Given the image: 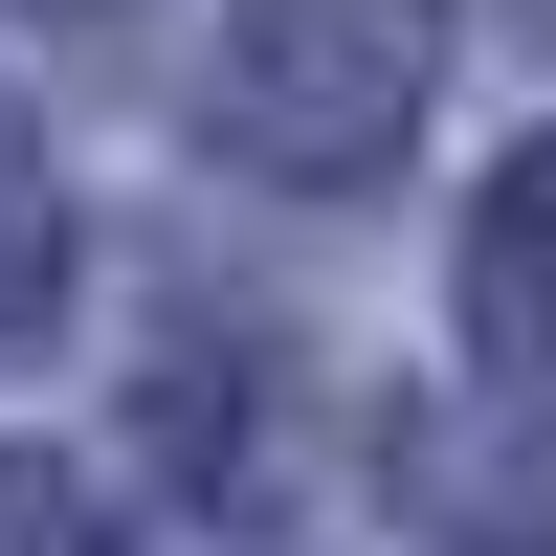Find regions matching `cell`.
Here are the masks:
<instances>
[{"mask_svg":"<svg viewBox=\"0 0 556 556\" xmlns=\"http://www.w3.org/2000/svg\"><path fill=\"white\" fill-rule=\"evenodd\" d=\"M468 334L490 356H556V134L490 178V223H468Z\"/></svg>","mask_w":556,"mask_h":556,"instance_id":"2","label":"cell"},{"mask_svg":"<svg viewBox=\"0 0 556 556\" xmlns=\"http://www.w3.org/2000/svg\"><path fill=\"white\" fill-rule=\"evenodd\" d=\"M445 89V0H245L201 45V134L245 178H379Z\"/></svg>","mask_w":556,"mask_h":556,"instance_id":"1","label":"cell"},{"mask_svg":"<svg viewBox=\"0 0 556 556\" xmlns=\"http://www.w3.org/2000/svg\"><path fill=\"white\" fill-rule=\"evenodd\" d=\"M45 312H67V201H45V134L0 112V356H23Z\"/></svg>","mask_w":556,"mask_h":556,"instance_id":"3","label":"cell"}]
</instances>
